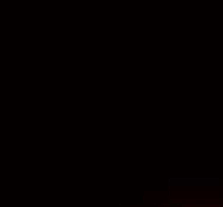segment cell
<instances>
[{"instance_id": "obj_1", "label": "cell", "mask_w": 223, "mask_h": 207, "mask_svg": "<svg viewBox=\"0 0 223 207\" xmlns=\"http://www.w3.org/2000/svg\"><path fill=\"white\" fill-rule=\"evenodd\" d=\"M220 202H223V198H220Z\"/></svg>"}]
</instances>
